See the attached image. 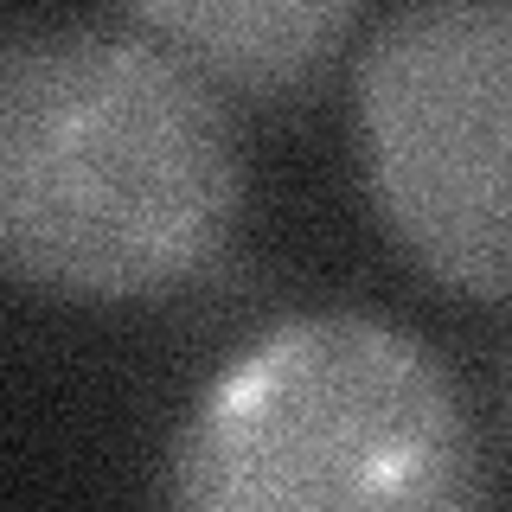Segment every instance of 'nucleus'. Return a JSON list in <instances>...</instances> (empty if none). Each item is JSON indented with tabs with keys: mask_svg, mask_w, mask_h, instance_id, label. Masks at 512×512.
Instances as JSON below:
<instances>
[{
	"mask_svg": "<svg viewBox=\"0 0 512 512\" xmlns=\"http://www.w3.org/2000/svg\"><path fill=\"white\" fill-rule=\"evenodd\" d=\"M512 0H397L359 58L372 205L442 288L506 295Z\"/></svg>",
	"mask_w": 512,
	"mask_h": 512,
	"instance_id": "nucleus-3",
	"label": "nucleus"
},
{
	"mask_svg": "<svg viewBox=\"0 0 512 512\" xmlns=\"http://www.w3.org/2000/svg\"><path fill=\"white\" fill-rule=\"evenodd\" d=\"M173 500L205 512L461 506L474 429L442 359L359 314L288 320L224 372L173 442Z\"/></svg>",
	"mask_w": 512,
	"mask_h": 512,
	"instance_id": "nucleus-2",
	"label": "nucleus"
},
{
	"mask_svg": "<svg viewBox=\"0 0 512 512\" xmlns=\"http://www.w3.org/2000/svg\"><path fill=\"white\" fill-rule=\"evenodd\" d=\"M148 45L244 96L314 84L365 20V0H122Z\"/></svg>",
	"mask_w": 512,
	"mask_h": 512,
	"instance_id": "nucleus-4",
	"label": "nucleus"
},
{
	"mask_svg": "<svg viewBox=\"0 0 512 512\" xmlns=\"http://www.w3.org/2000/svg\"><path fill=\"white\" fill-rule=\"evenodd\" d=\"M244 199L231 116L148 39L0 45V263L84 301L192 282Z\"/></svg>",
	"mask_w": 512,
	"mask_h": 512,
	"instance_id": "nucleus-1",
	"label": "nucleus"
}]
</instances>
